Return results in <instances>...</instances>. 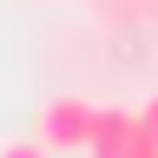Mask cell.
Listing matches in <instances>:
<instances>
[{"label": "cell", "mask_w": 158, "mask_h": 158, "mask_svg": "<svg viewBox=\"0 0 158 158\" xmlns=\"http://www.w3.org/2000/svg\"><path fill=\"white\" fill-rule=\"evenodd\" d=\"M132 132H138V112H125V106H99L92 138H86V158H125V152H132Z\"/></svg>", "instance_id": "2"}, {"label": "cell", "mask_w": 158, "mask_h": 158, "mask_svg": "<svg viewBox=\"0 0 158 158\" xmlns=\"http://www.w3.org/2000/svg\"><path fill=\"white\" fill-rule=\"evenodd\" d=\"M138 132H145V138H158V92L138 106Z\"/></svg>", "instance_id": "4"}, {"label": "cell", "mask_w": 158, "mask_h": 158, "mask_svg": "<svg viewBox=\"0 0 158 158\" xmlns=\"http://www.w3.org/2000/svg\"><path fill=\"white\" fill-rule=\"evenodd\" d=\"M92 118H99V99H86V92H53L46 106H40V132L33 138L46 152H86Z\"/></svg>", "instance_id": "1"}, {"label": "cell", "mask_w": 158, "mask_h": 158, "mask_svg": "<svg viewBox=\"0 0 158 158\" xmlns=\"http://www.w3.org/2000/svg\"><path fill=\"white\" fill-rule=\"evenodd\" d=\"M0 158H53V152L40 145V138H7V145H0Z\"/></svg>", "instance_id": "3"}]
</instances>
